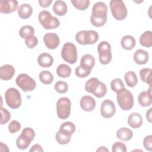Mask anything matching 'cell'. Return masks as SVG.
Returning a JSON list of instances; mask_svg holds the SVG:
<instances>
[{
    "label": "cell",
    "mask_w": 152,
    "mask_h": 152,
    "mask_svg": "<svg viewBox=\"0 0 152 152\" xmlns=\"http://www.w3.org/2000/svg\"><path fill=\"white\" fill-rule=\"evenodd\" d=\"M107 7L103 2L95 3L92 8L90 21L94 26L99 27L103 26L107 21Z\"/></svg>",
    "instance_id": "6da1fadb"
},
{
    "label": "cell",
    "mask_w": 152,
    "mask_h": 152,
    "mask_svg": "<svg viewBox=\"0 0 152 152\" xmlns=\"http://www.w3.org/2000/svg\"><path fill=\"white\" fill-rule=\"evenodd\" d=\"M38 18L41 25L46 30L56 28L60 25V21L58 18L52 16L50 12L46 10L40 12Z\"/></svg>",
    "instance_id": "7a4b0ae2"
},
{
    "label": "cell",
    "mask_w": 152,
    "mask_h": 152,
    "mask_svg": "<svg viewBox=\"0 0 152 152\" xmlns=\"http://www.w3.org/2000/svg\"><path fill=\"white\" fill-rule=\"evenodd\" d=\"M116 99L119 107L122 110H129L134 106L133 95L125 88L117 93Z\"/></svg>",
    "instance_id": "3957f363"
},
{
    "label": "cell",
    "mask_w": 152,
    "mask_h": 152,
    "mask_svg": "<svg viewBox=\"0 0 152 152\" xmlns=\"http://www.w3.org/2000/svg\"><path fill=\"white\" fill-rule=\"evenodd\" d=\"M35 137L34 131L29 127L24 128L16 140L17 147L20 150L27 149Z\"/></svg>",
    "instance_id": "277c9868"
},
{
    "label": "cell",
    "mask_w": 152,
    "mask_h": 152,
    "mask_svg": "<svg viewBox=\"0 0 152 152\" xmlns=\"http://www.w3.org/2000/svg\"><path fill=\"white\" fill-rule=\"evenodd\" d=\"M110 9L112 16L117 20H123L127 16L128 11L126 7L122 0L110 1Z\"/></svg>",
    "instance_id": "5b68a950"
},
{
    "label": "cell",
    "mask_w": 152,
    "mask_h": 152,
    "mask_svg": "<svg viewBox=\"0 0 152 152\" xmlns=\"http://www.w3.org/2000/svg\"><path fill=\"white\" fill-rule=\"evenodd\" d=\"M7 104L11 109H17L21 104V96L20 91L15 88H9L5 93Z\"/></svg>",
    "instance_id": "8992f818"
},
{
    "label": "cell",
    "mask_w": 152,
    "mask_h": 152,
    "mask_svg": "<svg viewBox=\"0 0 152 152\" xmlns=\"http://www.w3.org/2000/svg\"><path fill=\"white\" fill-rule=\"evenodd\" d=\"M76 41L81 45H93L99 40V34L94 30H82L75 35Z\"/></svg>",
    "instance_id": "52a82bcc"
},
{
    "label": "cell",
    "mask_w": 152,
    "mask_h": 152,
    "mask_svg": "<svg viewBox=\"0 0 152 152\" xmlns=\"http://www.w3.org/2000/svg\"><path fill=\"white\" fill-rule=\"evenodd\" d=\"M61 56L65 62L75 64L77 61V50L75 45L71 42L65 43L61 50Z\"/></svg>",
    "instance_id": "ba28073f"
},
{
    "label": "cell",
    "mask_w": 152,
    "mask_h": 152,
    "mask_svg": "<svg viewBox=\"0 0 152 152\" xmlns=\"http://www.w3.org/2000/svg\"><path fill=\"white\" fill-rule=\"evenodd\" d=\"M99 59L100 62L103 65H107L112 60V55L110 45L106 41L101 42L97 46Z\"/></svg>",
    "instance_id": "9c48e42d"
},
{
    "label": "cell",
    "mask_w": 152,
    "mask_h": 152,
    "mask_svg": "<svg viewBox=\"0 0 152 152\" xmlns=\"http://www.w3.org/2000/svg\"><path fill=\"white\" fill-rule=\"evenodd\" d=\"M71 102L66 97L60 98L56 103V112L58 116L62 119H67L71 113Z\"/></svg>",
    "instance_id": "30bf717a"
},
{
    "label": "cell",
    "mask_w": 152,
    "mask_h": 152,
    "mask_svg": "<svg viewBox=\"0 0 152 152\" xmlns=\"http://www.w3.org/2000/svg\"><path fill=\"white\" fill-rule=\"evenodd\" d=\"M17 85L24 91H31L36 87L35 80L26 74H21L15 80Z\"/></svg>",
    "instance_id": "8fae6325"
},
{
    "label": "cell",
    "mask_w": 152,
    "mask_h": 152,
    "mask_svg": "<svg viewBox=\"0 0 152 152\" xmlns=\"http://www.w3.org/2000/svg\"><path fill=\"white\" fill-rule=\"evenodd\" d=\"M116 112V107L114 103L109 100L106 99L102 103L100 107V113L104 118L112 117Z\"/></svg>",
    "instance_id": "7c38bea8"
},
{
    "label": "cell",
    "mask_w": 152,
    "mask_h": 152,
    "mask_svg": "<svg viewBox=\"0 0 152 152\" xmlns=\"http://www.w3.org/2000/svg\"><path fill=\"white\" fill-rule=\"evenodd\" d=\"M43 42L45 46L49 49H55L59 45V37L54 33H48L44 35Z\"/></svg>",
    "instance_id": "4fadbf2b"
},
{
    "label": "cell",
    "mask_w": 152,
    "mask_h": 152,
    "mask_svg": "<svg viewBox=\"0 0 152 152\" xmlns=\"http://www.w3.org/2000/svg\"><path fill=\"white\" fill-rule=\"evenodd\" d=\"M18 2L16 0H2L0 2V12L2 14L12 13L17 10Z\"/></svg>",
    "instance_id": "5bb4252c"
},
{
    "label": "cell",
    "mask_w": 152,
    "mask_h": 152,
    "mask_svg": "<svg viewBox=\"0 0 152 152\" xmlns=\"http://www.w3.org/2000/svg\"><path fill=\"white\" fill-rule=\"evenodd\" d=\"M80 104L81 109L86 112H91L96 106V101L90 96H84L81 97Z\"/></svg>",
    "instance_id": "9a60e30c"
},
{
    "label": "cell",
    "mask_w": 152,
    "mask_h": 152,
    "mask_svg": "<svg viewBox=\"0 0 152 152\" xmlns=\"http://www.w3.org/2000/svg\"><path fill=\"white\" fill-rule=\"evenodd\" d=\"M138 100L139 104L143 107L150 106L152 103L151 86L147 91H143L141 92L138 96Z\"/></svg>",
    "instance_id": "2e32d148"
},
{
    "label": "cell",
    "mask_w": 152,
    "mask_h": 152,
    "mask_svg": "<svg viewBox=\"0 0 152 152\" xmlns=\"http://www.w3.org/2000/svg\"><path fill=\"white\" fill-rule=\"evenodd\" d=\"M15 74V68L11 65L6 64L0 68V78L3 80H11Z\"/></svg>",
    "instance_id": "e0dca14e"
},
{
    "label": "cell",
    "mask_w": 152,
    "mask_h": 152,
    "mask_svg": "<svg viewBox=\"0 0 152 152\" xmlns=\"http://www.w3.org/2000/svg\"><path fill=\"white\" fill-rule=\"evenodd\" d=\"M148 53L144 50L138 49L134 54V60L137 64L144 65L148 61Z\"/></svg>",
    "instance_id": "ac0fdd59"
},
{
    "label": "cell",
    "mask_w": 152,
    "mask_h": 152,
    "mask_svg": "<svg viewBox=\"0 0 152 152\" xmlns=\"http://www.w3.org/2000/svg\"><path fill=\"white\" fill-rule=\"evenodd\" d=\"M128 124L132 128H138L142 124V118L141 115L137 112L132 113L128 118Z\"/></svg>",
    "instance_id": "d6986e66"
},
{
    "label": "cell",
    "mask_w": 152,
    "mask_h": 152,
    "mask_svg": "<svg viewBox=\"0 0 152 152\" xmlns=\"http://www.w3.org/2000/svg\"><path fill=\"white\" fill-rule=\"evenodd\" d=\"M37 63L42 66L45 68H48L52 66L53 63V57L48 53H42L39 55L37 58Z\"/></svg>",
    "instance_id": "ffe728a7"
},
{
    "label": "cell",
    "mask_w": 152,
    "mask_h": 152,
    "mask_svg": "<svg viewBox=\"0 0 152 152\" xmlns=\"http://www.w3.org/2000/svg\"><path fill=\"white\" fill-rule=\"evenodd\" d=\"M17 11L18 15L20 18L23 19H27L31 17L33 12V9L30 4H22L18 7Z\"/></svg>",
    "instance_id": "44dd1931"
},
{
    "label": "cell",
    "mask_w": 152,
    "mask_h": 152,
    "mask_svg": "<svg viewBox=\"0 0 152 152\" xmlns=\"http://www.w3.org/2000/svg\"><path fill=\"white\" fill-rule=\"evenodd\" d=\"M53 11L55 14L59 16H64L68 11L67 5L63 1H56L53 5Z\"/></svg>",
    "instance_id": "7402d4cb"
},
{
    "label": "cell",
    "mask_w": 152,
    "mask_h": 152,
    "mask_svg": "<svg viewBox=\"0 0 152 152\" xmlns=\"http://www.w3.org/2000/svg\"><path fill=\"white\" fill-rule=\"evenodd\" d=\"M135 43L136 42L135 38L131 35H126L124 36L121 40L122 47L124 49L128 50L132 49L135 47Z\"/></svg>",
    "instance_id": "603a6c76"
},
{
    "label": "cell",
    "mask_w": 152,
    "mask_h": 152,
    "mask_svg": "<svg viewBox=\"0 0 152 152\" xmlns=\"http://www.w3.org/2000/svg\"><path fill=\"white\" fill-rule=\"evenodd\" d=\"M133 136L132 131L126 127L119 128L116 132V137L124 141H127L130 140Z\"/></svg>",
    "instance_id": "cb8c5ba5"
},
{
    "label": "cell",
    "mask_w": 152,
    "mask_h": 152,
    "mask_svg": "<svg viewBox=\"0 0 152 152\" xmlns=\"http://www.w3.org/2000/svg\"><path fill=\"white\" fill-rule=\"evenodd\" d=\"M141 45L146 48H150L152 46V32L150 30L144 31L140 37Z\"/></svg>",
    "instance_id": "d4e9b609"
},
{
    "label": "cell",
    "mask_w": 152,
    "mask_h": 152,
    "mask_svg": "<svg viewBox=\"0 0 152 152\" xmlns=\"http://www.w3.org/2000/svg\"><path fill=\"white\" fill-rule=\"evenodd\" d=\"M95 64V59L93 55L90 54H86L83 55L80 61V65L86 67L90 70L94 67Z\"/></svg>",
    "instance_id": "484cf974"
},
{
    "label": "cell",
    "mask_w": 152,
    "mask_h": 152,
    "mask_svg": "<svg viewBox=\"0 0 152 152\" xmlns=\"http://www.w3.org/2000/svg\"><path fill=\"white\" fill-rule=\"evenodd\" d=\"M125 81L128 86L130 87H135L138 83V78L135 72L129 71L126 72L124 76Z\"/></svg>",
    "instance_id": "4316f807"
},
{
    "label": "cell",
    "mask_w": 152,
    "mask_h": 152,
    "mask_svg": "<svg viewBox=\"0 0 152 152\" xmlns=\"http://www.w3.org/2000/svg\"><path fill=\"white\" fill-rule=\"evenodd\" d=\"M56 74L59 77L66 78L70 76L71 74V69L69 65L61 64L58 65L56 68Z\"/></svg>",
    "instance_id": "83f0119b"
},
{
    "label": "cell",
    "mask_w": 152,
    "mask_h": 152,
    "mask_svg": "<svg viewBox=\"0 0 152 152\" xmlns=\"http://www.w3.org/2000/svg\"><path fill=\"white\" fill-rule=\"evenodd\" d=\"M100 83V81L98 78L93 77L86 82L85 85V89L87 92L93 94L96 90Z\"/></svg>",
    "instance_id": "f1b7e54d"
},
{
    "label": "cell",
    "mask_w": 152,
    "mask_h": 152,
    "mask_svg": "<svg viewBox=\"0 0 152 152\" xmlns=\"http://www.w3.org/2000/svg\"><path fill=\"white\" fill-rule=\"evenodd\" d=\"M59 131H60L62 133L71 136V135L75 131V126L72 122L67 121L63 123L60 126Z\"/></svg>",
    "instance_id": "f546056e"
},
{
    "label": "cell",
    "mask_w": 152,
    "mask_h": 152,
    "mask_svg": "<svg viewBox=\"0 0 152 152\" xmlns=\"http://www.w3.org/2000/svg\"><path fill=\"white\" fill-rule=\"evenodd\" d=\"M151 69L149 68H142L140 71L139 74L141 78V80L148 84L150 86L151 84Z\"/></svg>",
    "instance_id": "4dcf8cb0"
},
{
    "label": "cell",
    "mask_w": 152,
    "mask_h": 152,
    "mask_svg": "<svg viewBox=\"0 0 152 152\" xmlns=\"http://www.w3.org/2000/svg\"><path fill=\"white\" fill-rule=\"evenodd\" d=\"M39 80L44 84H50L53 80V76L49 71H42L39 74Z\"/></svg>",
    "instance_id": "1f68e13d"
},
{
    "label": "cell",
    "mask_w": 152,
    "mask_h": 152,
    "mask_svg": "<svg viewBox=\"0 0 152 152\" xmlns=\"http://www.w3.org/2000/svg\"><path fill=\"white\" fill-rule=\"evenodd\" d=\"M34 28L29 25H26L21 27L19 30V35L23 39H26L27 37L34 35Z\"/></svg>",
    "instance_id": "d6a6232c"
},
{
    "label": "cell",
    "mask_w": 152,
    "mask_h": 152,
    "mask_svg": "<svg viewBox=\"0 0 152 152\" xmlns=\"http://www.w3.org/2000/svg\"><path fill=\"white\" fill-rule=\"evenodd\" d=\"M71 2L75 8L81 11L87 9L90 5L89 0H71Z\"/></svg>",
    "instance_id": "836d02e7"
},
{
    "label": "cell",
    "mask_w": 152,
    "mask_h": 152,
    "mask_svg": "<svg viewBox=\"0 0 152 152\" xmlns=\"http://www.w3.org/2000/svg\"><path fill=\"white\" fill-rule=\"evenodd\" d=\"M71 136L70 135L61 132L60 131H58L55 135L56 140L57 142L62 145L67 144L71 140Z\"/></svg>",
    "instance_id": "e575fe53"
},
{
    "label": "cell",
    "mask_w": 152,
    "mask_h": 152,
    "mask_svg": "<svg viewBox=\"0 0 152 152\" xmlns=\"http://www.w3.org/2000/svg\"><path fill=\"white\" fill-rule=\"evenodd\" d=\"M110 87L112 90L116 93L125 88L124 83L121 78H115L110 83Z\"/></svg>",
    "instance_id": "d590c367"
},
{
    "label": "cell",
    "mask_w": 152,
    "mask_h": 152,
    "mask_svg": "<svg viewBox=\"0 0 152 152\" xmlns=\"http://www.w3.org/2000/svg\"><path fill=\"white\" fill-rule=\"evenodd\" d=\"M91 71V70L80 65L76 68L75 73L78 77L85 78L90 74Z\"/></svg>",
    "instance_id": "8d00e7d4"
},
{
    "label": "cell",
    "mask_w": 152,
    "mask_h": 152,
    "mask_svg": "<svg viewBox=\"0 0 152 152\" xmlns=\"http://www.w3.org/2000/svg\"><path fill=\"white\" fill-rule=\"evenodd\" d=\"M106 93H107L106 86L103 82L100 81L99 86L97 87L96 90L93 93V94L97 98H102L106 95Z\"/></svg>",
    "instance_id": "74e56055"
},
{
    "label": "cell",
    "mask_w": 152,
    "mask_h": 152,
    "mask_svg": "<svg viewBox=\"0 0 152 152\" xmlns=\"http://www.w3.org/2000/svg\"><path fill=\"white\" fill-rule=\"evenodd\" d=\"M55 90L59 93H65L68 90V84L65 81H59L55 84Z\"/></svg>",
    "instance_id": "f35d334b"
},
{
    "label": "cell",
    "mask_w": 152,
    "mask_h": 152,
    "mask_svg": "<svg viewBox=\"0 0 152 152\" xmlns=\"http://www.w3.org/2000/svg\"><path fill=\"white\" fill-rule=\"evenodd\" d=\"M25 43L28 48L33 49L37 46L38 39L35 36L31 35L25 39Z\"/></svg>",
    "instance_id": "ab89813d"
},
{
    "label": "cell",
    "mask_w": 152,
    "mask_h": 152,
    "mask_svg": "<svg viewBox=\"0 0 152 152\" xmlns=\"http://www.w3.org/2000/svg\"><path fill=\"white\" fill-rule=\"evenodd\" d=\"M1 124L4 125L7 124L11 118V114L10 112L5 108H3L2 107H1Z\"/></svg>",
    "instance_id": "60d3db41"
},
{
    "label": "cell",
    "mask_w": 152,
    "mask_h": 152,
    "mask_svg": "<svg viewBox=\"0 0 152 152\" xmlns=\"http://www.w3.org/2000/svg\"><path fill=\"white\" fill-rule=\"evenodd\" d=\"M21 127V126L19 122L15 120H13L8 125V131L10 133L14 134L20 131Z\"/></svg>",
    "instance_id": "b9f144b4"
},
{
    "label": "cell",
    "mask_w": 152,
    "mask_h": 152,
    "mask_svg": "<svg viewBox=\"0 0 152 152\" xmlns=\"http://www.w3.org/2000/svg\"><path fill=\"white\" fill-rule=\"evenodd\" d=\"M112 150L113 152H126V147L124 143L118 141L112 145Z\"/></svg>",
    "instance_id": "7bdbcfd3"
},
{
    "label": "cell",
    "mask_w": 152,
    "mask_h": 152,
    "mask_svg": "<svg viewBox=\"0 0 152 152\" xmlns=\"http://www.w3.org/2000/svg\"><path fill=\"white\" fill-rule=\"evenodd\" d=\"M143 145L145 150L151 151H152V136L148 135L146 136L143 140Z\"/></svg>",
    "instance_id": "ee69618b"
},
{
    "label": "cell",
    "mask_w": 152,
    "mask_h": 152,
    "mask_svg": "<svg viewBox=\"0 0 152 152\" xmlns=\"http://www.w3.org/2000/svg\"><path fill=\"white\" fill-rule=\"evenodd\" d=\"M52 0H39V4L40 6L42 8H47L49 7L52 4Z\"/></svg>",
    "instance_id": "f6af8a7d"
},
{
    "label": "cell",
    "mask_w": 152,
    "mask_h": 152,
    "mask_svg": "<svg viewBox=\"0 0 152 152\" xmlns=\"http://www.w3.org/2000/svg\"><path fill=\"white\" fill-rule=\"evenodd\" d=\"M30 151H40V152H43V150L42 148L41 145L38 144H36L32 146V147L31 148V149L30 150Z\"/></svg>",
    "instance_id": "bcb514c9"
},
{
    "label": "cell",
    "mask_w": 152,
    "mask_h": 152,
    "mask_svg": "<svg viewBox=\"0 0 152 152\" xmlns=\"http://www.w3.org/2000/svg\"><path fill=\"white\" fill-rule=\"evenodd\" d=\"M151 110L152 108H150L146 112V118L149 122H151Z\"/></svg>",
    "instance_id": "7dc6e473"
},
{
    "label": "cell",
    "mask_w": 152,
    "mask_h": 152,
    "mask_svg": "<svg viewBox=\"0 0 152 152\" xmlns=\"http://www.w3.org/2000/svg\"><path fill=\"white\" fill-rule=\"evenodd\" d=\"M96 151H108V150H107V148H106V147H100Z\"/></svg>",
    "instance_id": "c3c4849f"
}]
</instances>
